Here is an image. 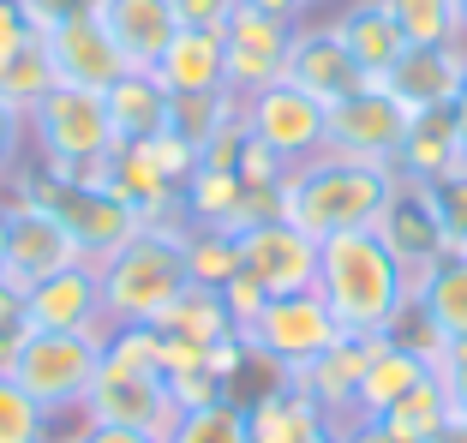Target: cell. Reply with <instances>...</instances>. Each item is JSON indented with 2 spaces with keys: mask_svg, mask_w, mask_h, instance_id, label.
<instances>
[{
  "mask_svg": "<svg viewBox=\"0 0 467 443\" xmlns=\"http://www.w3.org/2000/svg\"><path fill=\"white\" fill-rule=\"evenodd\" d=\"M109 335V330H102ZM102 335H78V330H30L18 342L13 377L25 384V396L42 414H84L90 384L102 372Z\"/></svg>",
  "mask_w": 467,
  "mask_h": 443,
  "instance_id": "cell-6",
  "label": "cell"
},
{
  "mask_svg": "<svg viewBox=\"0 0 467 443\" xmlns=\"http://www.w3.org/2000/svg\"><path fill=\"white\" fill-rule=\"evenodd\" d=\"M342 443H408L401 438L396 426H389V419H366V414H354V419H342Z\"/></svg>",
  "mask_w": 467,
  "mask_h": 443,
  "instance_id": "cell-50",
  "label": "cell"
},
{
  "mask_svg": "<svg viewBox=\"0 0 467 443\" xmlns=\"http://www.w3.org/2000/svg\"><path fill=\"white\" fill-rule=\"evenodd\" d=\"M109 102V120H114V139L120 144H144L156 132H168V108H174V90L156 78L150 67H126L120 78L102 90Z\"/></svg>",
  "mask_w": 467,
  "mask_h": 443,
  "instance_id": "cell-22",
  "label": "cell"
},
{
  "mask_svg": "<svg viewBox=\"0 0 467 443\" xmlns=\"http://www.w3.org/2000/svg\"><path fill=\"white\" fill-rule=\"evenodd\" d=\"M48 67H55V84H78V90H109L126 72L120 42L109 36L102 18H78V25L48 30Z\"/></svg>",
  "mask_w": 467,
  "mask_h": 443,
  "instance_id": "cell-16",
  "label": "cell"
},
{
  "mask_svg": "<svg viewBox=\"0 0 467 443\" xmlns=\"http://www.w3.org/2000/svg\"><path fill=\"white\" fill-rule=\"evenodd\" d=\"M109 186L132 204L138 222H180V180H168L144 156V144H120L109 156Z\"/></svg>",
  "mask_w": 467,
  "mask_h": 443,
  "instance_id": "cell-25",
  "label": "cell"
},
{
  "mask_svg": "<svg viewBox=\"0 0 467 443\" xmlns=\"http://www.w3.org/2000/svg\"><path fill=\"white\" fill-rule=\"evenodd\" d=\"M240 174L234 168H204L198 162L180 186V222L186 228H228L234 222V204H240Z\"/></svg>",
  "mask_w": 467,
  "mask_h": 443,
  "instance_id": "cell-31",
  "label": "cell"
},
{
  "mask_svg": "<svg viewBox=\"0 0 467 443\" xmlns=\"http://www.w3.org/2000/svg\"><path fill=\"white\" fill-rule=\"evenodd\" d=\"M288 84L312 90L317 102H342L371 78L359 72V60L342 48V36L330 25H300L294 30V48H288Z\"/></svg>",
  "mask_w": 467,
  "mask_h": 443,
  "instance_id": "cell-18",
  "label": "cell"
},
{
  "mask_svg": "<svg viewBox=\"0 0 467 443\" xmlns=\"http://www.w3.org/2000/svg\"><path fill=\"white\" fill-rule=\"evenodd\" d=\"M408 114L455 108L467 90V42H408L401 60L378 78Z\"/></svg>",
  "mask_w": 467,
  "mask_h": 443,
  "instance_id": "cell-12",
  "label": "cell"
},
{
  "mask_svg": "<svg viewBox=\"0 0 467 443\" xmlns=\"http://www.w3.org/2000/svg\"><path fill=\"white\" fill-rule=\"evenodd\" d=\"M25 335H30V288L13 276H0V372H13Z\"/></svg>",
  "mask_w": 467,
  "mask_h": 443,
  "instance_id": "cell-40",
  "label": "cell"
},
{
  "mask_svg": "<svg viewBox=\"0 0 467 443\" xmlns=\"http://www.w3.org/2000/svg\"><path fill=\"white\" fill-rule=\"evenodd\" d=\"M102 276V312L114 324H156L186 288V222H144L132 240L97 263Z\"/></svg>",
  "mask_w": 467,
  "mask_h": 443,
  "instance_id": "cell-3",
  "label": "cell"
},
{
  "mask_svg": "<svg viewBox=\"0 0 467 443\" xmlns=\"http://www.w3.org/2000/svg\"><path fill=\"white\" fill-rule=\"evenodd\" d=\"M168 396H174L180 414H192V407H210V402H228V384L210 372L204 354H174L168 347Z\"/></svg>",
  "mask_w": 467,
  "mask_h": 443,
  "instance_id": "cell-36",
  "label": "cell"
},
{
  "mask_svg": "<svg viewBox=\"0 0 467 443\" xmlns=\"http://www.w3.org/2000/svg\"><path fill=\"white\" fill-rule=\"evenodd\" d=\"M264 222H282V186H240V204H234V234L264 228Z\"/></svg>",
  "mask_w": 467,
  "mask_h": 443,
  "instance_id": "cell-44",
  "label": "cell"
},
{
  "mask_svg": "<svg viewBox=\"0 0 467 443\" xmlns=\"http://www.w3.org/2000/svg\"><path fill=\"white\" fill-rule=\"evenodd\" d=\"M240 335H246V347L270 366V372L294 377V372H306L336 335H342V324H336V312L324 305V294L306 288V294H270L264 312Z\"/></svg>",
  "mask_w": 467,
  "mask_h": 443,
  "instance_id": "cell-7",
  "label": "cell"
},
{
  "mask_svg": "<svg viewBox=\"0 0 467 443\" xmlns=\"http://www.w3.org/2000/svg\"><path fill=\"white\" fill-rule=\"evenodd\" d=\"M72 263H84L78 240H72L55 216L13 204V216H6V276L25 282V288H36L42 276H55V270H72Z\"/></svg>",
  "mask_w": 467,
  "mask_h": 443,
  "instance_id": "cell-17",
  "label": "cell"
},
{
  "mask_svg": "<svg viewBox=\"0 0 467 443\" xmlns=\"http://www.w3.org/2000/svg\"><path fill=\"white\" fill-rule=\"evenodd\" d=\"M162 443H252L246 431V402H210V407H192V414H180L168 426Z\"/></svg>",
  "mask_w": 467,
  "mask_h": 443,
  "instance_id": "cell-34",
  "label": "cell"
},
{
  "mask_svg": "<svg viewBox=\"0 0 467 443\" xmlns=\"http://www.w3.org/2000/svg\"><path fill=\"white\" fill-rule=\"evenodd\" d=\"M240 114H246V108H240V97H234L228 84H222V90H174V108H168V132H174V139H186L198 156H204L210 144H216L222 132L240 120Z\"/></svg>",
  "mask_w": 467,
  "mask_h": 443,
  "instance_id": "cell-30",
  "label": "cell"
},
{
  "mask_svg": "<svg viewBox=\"0 0 467 443\" xmlns=\"http://www.w3.org/2000/svg\"><path fill=\"white\" fill-rule=\"evenodd\" d=\"M330 30L342 36V48L359 60L366 78H384L401 60V48H408L396 13H389V0H342V13L330 18Z\"/></svg>",
  "mask_w": 467,
  "mask_h": 443,
  "instance_id": "cell-20",
  "label": "cell"
},
{
  "mask_svg": "<svg viewBox=\"0 0 467 443\" xmlns=\"http://www.w3.org/2000/svg\"><path fill=\"white\" fill-rule=\"evenodd\" d=\"M300 6H306V18H312V13H324V6H342V0H300Z\"/></svg>",
  "mask_w": 467,
  "mask_h": 443,
  "instance_id": "cell-56",
  "label": "cell"
},
{
  "mask_svg": "<svg viewBox=\"0 0 467 443\" xmlns=\"http://www.w3.org/2000/svg\"><path fill=\"white\" fill-rule=\"evenodd\" d=\"M384 419H389V426H396L408 443H431V438H438V431L450 426L455 414H450V396H443L438 377H420V384H413V389L401 396L396 407H389Z\"/></svg>",
  "mask_w": 467,
  "mask_h": 443,
  "instance_id": "cell-33",
  "label": "cell"
},
{
  "mask_svg": "<svg viewBox=\"0 0 467 443\" xmlns=\"http://www.w3.org/2000/svg\"><path fill=\"white\" fill-rule=\"evenodd\" d=\"M420 377H431V354H420V347L396 342V335H371V360H366V377H359V402L354 414L366 419H384L389 407L408 396Z\"/></svg>",
  "mask_w": 467,
  "mask_h": 443,
  "instance_id": "cell-23",
  "label": "cell"
},
{
  "mask_svg": "<svg viewBox=\"0 0 467 443\" xmlns=\"http://www.w3.org/2000/svg\"><path fill=\"white\" fill-rule=\"evenodd\" d=\"M317 252H324V240L294 228L288 216L264 222V228L240 234V276H252L264 294H306L317 288Z\"/></svg>",
  "mask_w": 467,
  "mask_h": 443,
  "instance_id": "cell-13",
  "label": "cell"
},
{
  "mask_svg": "<svg viewBox=\"0 0 467 443\" xmlns=\"http://www.w3.org/2000/svg\"><path fill=\"white\" fill-rule=\"evenodd\" d=\"M234 174H240L246 186H282V180H288V162H282L270 144H258L246 132V144H240V156H234Z\"/></svg>",
  "mask_w": 467,
  "mask_h": 443,
  "instance_id": "cell-43",
  "label": "cell"
},
{
  "mask_svg": "<svg viewBox=\"0 0 467 443\" xmlns=\"http://www.w3.org/2000/svg\"><path fill=\"white\" fill-rule=\"evenodd\" d=\"M186 276L222 294L240 276V234L234 228H186Z\"/></svg>",
  "mask_w": 467,
  "mask_h": 443,
  "instance_id": "cell-32",
  "label": "cell"
},
{
  "mask_svg": "<svg viewBox=\"0 0 467 443\" xmlns=\"http://www.w3.org/2000/svg\"><path fill=\"white\" fill-rule=\"evenodd\" d=\"M306 443H342V431H336V426H324V431H312Z\"/></svg>",
  "mask_w": 467,
  "mask_h": 443,
  "instance_id": "cell-55",
  "label": "cell"
},
{
  "mask_svg": "<svg viewBox=\"0 0 467 443\" xmlns=\"http://www.w3.org/2000/svg\"><path fill=\"white\" fill-rule=\"evenodd\" d=\"M30 42H36V30H30L25 6H18V0H0V72L13 67V60L25 55Z\"/></svg>",
  "mask_w": 467,
  "mask_h": 443,
  "instance_id": "cell-46",
  "label": "cell"
},
{
  "mask_svg": "<svg viewBox=\"0 0 467 443\" xmlns=\"http://www.w3.org/2000/svg\"><path fill=\"white\" fill-rule=\"evenodd\" d=\"M317 294H324V305L336 312V324L348 335H389L413 305V276L378 240V228H359V234L324 240Z\"/></svg>",
  "mask_w": 467,
  "mask_h": 443,
  "instance_id": "cell-1",
  "label": "cell"
},
{
  "mask_svg": "<svg viewBox=\"0 0 467 443\" xmlns=\"http://www.w3.org/2000/svg\"><path fill=\"white\" fill-rule=\"evenodd\" d=\"M426 192H431V210H438V222H443L450 252L467 258V162L455 168V174H443V180H431Z\"/></svg>",
  "mask_w": 467,
  "mask_h": 443,
  "instance_id": "cell-39",
  "label": "cell"
},
{
  "mask_svg": "<svg viewBox=\"0 0 467 443\" xmlns=\"http://www.w3.org/2000/svg\"><path fill=\"white\" fill-rule=\"evenodd\" d=\"M84 419H97V426H138V431L168 438L180 407H174V396H168L162 372H138V366H120V360L102 354V372H97V384H90Z\"/></svg>",
  "mask_w": 467,
  "mask_h": 443,
  "instance_id": "cell-11",
  "label": "cell"
},
{
  "mask_svg": "<svg viewBox=\"0 0 467 443\" xmlns=\"http://www.w3.org/2000/svg\"><path fill=\"white\" fill-rule=\"evenodd\" d=\"M240 108H246V132L258 144H270L288 168L312 162V156L330 144V102H317L312 90H300V84H288V78L264 84L258 97H246Z\"/></svg>",
  "mask_w": 467,
  "mask_h": 443,
  "instance_id": "cell-8",
  "label": "cell"
},
{
  "mask_svg": "<svg viewBox=\"0 0 467 443\" xmlns=\"http://www.w3.org/2000/svg\"><path fill=\"white\" fill-rule=\"evenodd\" d=\"M462 97H467V90H462Z\"/></svg>",
  "mask_w": 467,
  "mask_h": 443,
  "instance_id": "cell-59",
  "label": "cell"
},
{
  "mask_svg": "<svg viewBox=\"0 0 467 443\" xmlns=\"http://www.w3.org/2000/svg\"><path fill=\"white\" fill-rule=\"evenodd\" d=\"M462 30H467V0H462Z\"/></svg>",
  "mask_w": 467,
  "mask_h": 443,
  "instance_id": "cell-57",
  "label": "cell"
},
{
  "mask_svg": "<svg viewBox=\"0 0 467 443\" xmlns=\"http://www.w3.org/2000/svg\"><path fill=\"white\" fill-rule=\"evenodd\" d=\"M455 144H462V162H467V97L455 102Z\"/></svg>",
  "mask_w": 467,
  "mask_h": 443,
  "instance_id": "cell-52",
  "label": "cell"
},
{
  "mask_svg": "<svg viewBox=\"0 0 467 443\" xmlns=\"http://www.w3.org/2000/svg\"><path fill=\"white\" fill-rule=\"evenodd\" d=\"M30 330H78V335H102L109 312H102V276L97 263L84 258L72 270H55L30 288Z\"/></svg>",
  "mask_w": 467,
  "mask_h": 443,
  "instance_id": "cell-15",
  "label": "cell"
},
{
  "mask_svg": "<svg viewBox=\"0 0 467 443\" xmlns=\"http://www.w3.org/2000/svg\"><path fill=\"white\" fill-rule=\"evenodd\" d=\"M18 6H25V18H30L36 36H48V30H60V25H78V18H97L102 13V0H18Z\"/></svg>",
  "mask_w": 467,
  "mask_h": 443,
  "instance_id": "cell-41",
  "label": "cell"
},
{
  "mask_svg": "<svg viewBox=\"0 0 467 443\" xmlns=\"http://www.w3.org/2000/svg\"><path fill=\"white\" fill-rule=\"evenodd\" d=\"M156 330H162V342L174 347V354H210L222 335H240V330H234V318H228V305H222V294L216 288H198V282L180 288V300L156 318Z\"/></svg>",
  "mask_w": 467,
  "mask_h": 443,
  "instance_id": "cell-26",
  "label": "cell"
},
{
  "mask_svg": "<svg viewBox=\"0 0 467 443\" xmlns=\"http://www.w3.org/2000/svg\"><path fill=\"white\" fill-rule=\"evenodd\" d=\"M378 240L396 252V263L408 270L413 282L450 258V240H443L438 210H431V192H426V186H413V180H396L384 216H378Z\"/></svg>",
  "mask_w": 467,
  "mask_h": 443,
  "instance_id": "cell-14",
  "label": "cell"
},
{
  "mask_svg": "<svg viewBox=\"0 0 467 443\" xmlns=\"http://www.w3.org/2000/svg\"><path fill=\"white\" fill-rule=\"evenodd\" d=\"M389 13L408 42H467L462 0H389Z\"/></svg>",
  "mask_w": 467,
  "mask_h": 443,
  "instance_id": "cell-35",
  "label": "cell"
},
{
  "mask_svg": "<svg viewBox=\"0 0 467 443\" xmlns=\"http://www.w3.org/2000/svg\"><path fill=\"white\" fill-rule=\"evenodd\" d=\"M264 300H270V294H264V288H258V282H252V276H234L228 288H222V305H228L234 330H246V324H252V318H258V312H264Z\"/></svg>",
  "mask_w": 467,
  "mask_h": 443,
  "instance_id": "cell-48",
  "label": "cell"
},
{
  "mask_svg": "<svg viewBox=\"0 0 467 443\" xmlns=\"http://www.w3.org/2000/svg\"><path fill=\"white\" fill-rule=\"evenodd\" d=\"M72 443H162L156 431H138V426H97V419H84L72 431Z\"/></svg>",
  "mask_w": 467,
  "mask_h": 443,
  "instance_id": "cell-49",
  "label": "cell"
},
{
  "mask_svg": "<svg viewBox=\"0 0 467 443\" xmlns=\"http://www.w3.org/2000/svg\"><path fill=\"white\" fill-rule=\"evenodd\" d=\"M102 25H109V36L120 42L126 67H156L162 60V48L174 42L180 18L168 0H102Z\"/></svg>",
  "mask_w": 467,
  "mask_h": 443,
  "instance_id": "cell-24",
  "label": "cell"
},
{
  "mask_svg": "<svg viewBox=\"0 0 467 443\" xmlns=\"http://www.w3.org/2000/svg\"><path fill=\"white\" fill-rule=\"evenodd\" d=\"M431 443H467V419H450V426H443Z\"/></svg>",
  "mask_w": 467,
  "mask_h": 443,
  "instance_id": "cell-53",
  "label": "cell"
},
{
  "mask_svg": "<svg viewBox=\"0 0 467 443\" xmlns=\"http://www.w3.org/2000/svg\"><path fill=\"white\" fill-rule=\"evenodd\" d=\"M25 150H30V120H25V114H18L6 97H0V180H6V174L25 162Z\"/></svg>",
  "mask_w": 467,
  "mask_h": 443,
  "instance_id": "cell-45",
  "label": "cell"
},
{
  "mask_svg": "<svg viewBox=\"0 0 467 443\" xmlns=\"http://www.w3.org/2000/svg\"><path fill=\"white\" fill-rule=\"evenodd\" d=\"M413 312L431 324L438 342H467V258H443L413 282Z\"/></svg>",
  "mask_w": 467,
  "mask_h": 443,
  "instance_id": "cell-28",
  "label": "cell"
},
{
  "mask_svg": "<svg viewBox=\"0 0 467 443\" xmlns=\"http://www.w3.org/2000/svg\"><path fill=\"white\" fill-rule=\"evenodd\" d=\"M294 30L300 25H282V18H264L252 6H234V18L222 25V78H228V90L240 102L258 97L264 84L288 78Z\"/></svg>",
  "mask_w": 467,
  "mask_h": 443,
  "instance_id": "cell-10",
  "label": "cell"
},
{
  "mask_svg": "<svg viewBox=\"0 0 467 443\" xmlns=\"http://www.w3.org/2000/svg\"><path fill=\"white\" fill-rule=\"evenodd\" d=\"M48 90H55V67H48V42L36 36V42L25 48V55L13 60V67L0 72V97L13 102L18 114H30L42 97H48Z\"/></svg>",
  "mask_w": 467,
  "mask_h": 443,
  "instance_id": "cell-37",
  "label": "cell"
},
{
  "mask_svg": "<svg viewBox=\"0 0 467 443\" xmlns=\"http://www.w3.org/2000/svg\"><path fill=\"white\" fill-rule=\"evenodd\" d=\"M324 426H336V419L324 414V407H317L294 377H270V384L246 402L252 443H306L312 431H324Z\"/></svg>",
  "mask_w": 467,
  "mask_h": 443,
  "instance_id": "cell-21",
  "label": "cell"
},
{
  "mask_svg": "<svg viewBox=\"0 0 467 443\" xmlns=\"http://www.w3.org/2000/svg\"><path fill=\"white\" fill-rule=\"evenodd\" d=\"M6 216H13V204L0 198V276H6Z\"/></svg>",
  "mask_w": 467,
  "mask_h": 443,
  "instance_id": "cell-54",
  "label": "cell"
},
{
  "mask_svg": "<svg viewBox=\"0 0 467 443\" xmlns=\"http://www.w3.org/2000/svg\"><path fill=\"white\" fill-rule=\"evenodd\" d=\"M408 126H413V114L401 108V102L389 97L378 78H371V84H359L354 97L330 102V144H324V150L359 156V162H389V168H396Z\"/></svg>",
  "mask_w": 467,
  "mask_h": 443,
  "instance_id": "cell-9",
  "label": "cell"
},
{
  "mask_svg": "<svg viewBox=\"0 0 467 443\" xmlns=\"http://www.w3.org/2000/svg\"><path fill=\"white\" fill-rule=\"evenodd\" d=\"M0 198L55 216L60 228L78 240V252L90 263H102L120 240H132L138 228H144V222L132 216V204H126L109 180H60V174H48L42 162H18L13 174L0 180Z\"/></svg>",
  "mask_w": 467,
  "mask_h": 443,
  "instance_id": "cell-4",
  "label": "cell"
},
{
  "mask_svg": "<svg viewBox=\"0 0 467 443\" xmlns=\"http://www.w3.org/2000/svg\"><path fill=\"white\" fill-rule=\"evenodd\" d=\"M366 360H371V335H336L324 354H317L306 372H294V384L312 396L324 414L342 426V419H354V402H359V377H366Z\"/></svg>",
  "mask_w": 467,
  "mask_h": 443,
  "instance_id": "cell-19",
  "label": "cell"
},
{
  "mask_svg": "<svg viewBox=\"0 0 467 443\" xmlns=\"http://www.w3.org/2000/svg\"><path fill=\"white\" fill-rule=\"evenodd\" d=\"M48 438V414L25 396L13 372H0V443H42Z\"/></svg>",
  "mask_w": 467,
  "mask_h": 443,
  "instance_id": "cell-38",
  "label": "cell"
},
{
  "mask_svg": "<svg viewBox=\"0 0 467 443\" xmlns=\"http://www.w3.org/2000/svg\"><path fill=\"white\" fill-rule=\"evenodd\" d=\"M240 6H252V13H264V18H282V25H306L300 0H240Z\"/></svg>",
  "mask_w": 467,
  "mask_h": 443,
  "instance_id": "cell-51",
  "label": "cell"
},
{
  "mask_svg": "<svg viewBox=\"0 0 467 443\" xmlns=\"http://www.w3.org/2000/svg\"><path fill=\"white\" fill-rule=\"evenodd\" d=\"M25 120H30V150H36V162L48 174H60V180H109V156L120 150V139H114L102 90L55 84Z\"/></svg>",
  "mask_w": 467,
  "mask_h": 443,
  "instance_id": "cell-5",
  "label": "cell"
},
{
  "mask_svg": "<svg viewBox=\"0 0 467 443\" xmlns=\"http://www.w3.org/2000/svg\"><path fill=\"white\" fill-rule=\"evenodd\" d=\"M42 443H72V438H42Z\"/></svg>",
  "mask_w": 467,
  "mask_h": 443,
  "instance_id": "cell-58",
  "label": "cell"
},
{
  "mask_svg": "<svg viewBox=\"0 0 467 443\" xmlns=\"http://www.w3.org/2000/svg\"><path fill=\"white\" fill-rule=\"evenodd\" d=\"M168 6H174V18L186 30H222L234 18V6H240V0H168Z\"/></svg>",
  "mask_w": 467,
  "mask_h": 443,
  "instance_id": "cell-47",
  "label": "cell"
},
{
  "mask_svg": "<svg viewBox=\"0 0 467 443\" xmlns=\"http://www.w3.org/2000/svg\"><path fill=\"white\" fill-rule=\"evenodd\" d=\"M431 377H438L443 396H450V414L467 419V342H443L438 360H431Z\"/></svg>",
  "mask_w": 467,
  "mask_h": 443,
  "instance_id": "cell-42",
  "label": "cell"
},
{
  "mask_svg": "<svg viewBox=\"0 0 467 443\" xmlns=\"http://www.w3.org/2000/svg\"><path fill=\"white\" fill-rule=\"evenodd\" d=\"M462 168V144H455V108H431V114H413L408 139H401L396 156V174L413 186H431L443 174Z\"/></svg>",
  "mask_w": 467,
  "mask_h": 443,
  "instance_id": "cell-27",
  "label": "cell"
},
{
  "mask_svg": "<svg viewBox=\"0 0 467 443\" xmlns=\"http://www.w3.org/2000/svg\"><path fill=\"white\" fill-rule=\"evenodd\" d=\"M150 72L168 90H222L228 84L222 78V30H186L180 25Z\"/></svg>",
  "mask_w": 467,
  "mask_h": 443,
  "instance_id": "cell-29",
  "label": "cell"
},
{
  "mask_svg": "<svg viewBox=\"0 0 467 443\" xmlns=\"http://www.w3.org/2000/svg\"><path fill=\"white\" fill-rule=\"evenodd\" d=\"M396 180L401 174L389 162H359V156L317 150L312 162L288 168V180H282V216L294 228H306L312 240L359 234V228H378Z\"/></svg>",
  "mask_w": 467,
  "mask_h": 443,
  "instance_id": "cell-2",
  "label": "cell"
}]
</instances>
